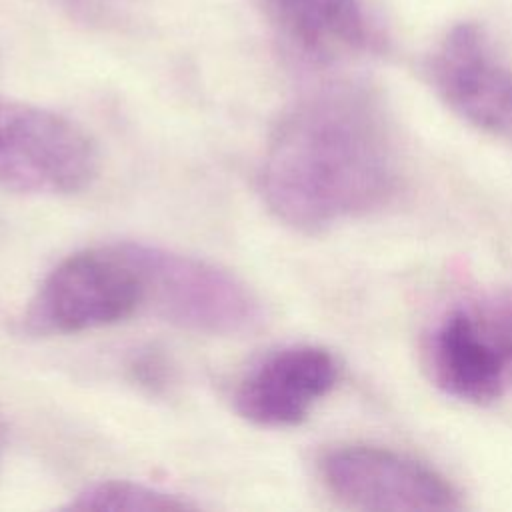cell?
<instances>
[{"mask_svg": "<svg viewBox=\"0 0 512 512\" xmlns=\"http://www.w3.org/2000/svg\"><path fill=\"white\" fill-rule=\"evenodd\" d=\"M510 362V340L466 308L446 312L428 336L432 382L460 402L482 406L498 400L508 384Z\"/></svg>", "mask_w": 512, "mask_h": 512, "instance_id": "ba28073f", "label": "cell"}, {"mask_svg": "<svg viewBox=\"0 0 512 512\" xmlns=\"http://www.w3.org/2000/svg\"><path fill=\"white\" fill-rule=\"evenodd\" d=\"M2 454H4V432H2V426H0V460H2Z\"/></svg>", "mask_w": 512, "mask_h": 512, "instance_id": "8fae6325", "label": "cell"}, {"mask_svg": "<svg viewBox=\"0 0 512 512\" xmlns=\"http://www.w3.org/2000/svg\"><path fill=\"white\" fill-rule=\"evenodd\" d=\"M94 140L70 118L0 100V186L38 196H68L98 176Z\"/></svg>", "mask_w": 512, "mask_h": 512, "instance_id": "277c9868", "label": "cell"}, {"mask_svg": "<svg viewBox=\"0 0 512 512\" xmlns=\"http://www.w3.org/2000/svg\"><path fill=\"white\" fill-rule=\"evenodd\" d=\"M318 474L328 494L354 510L370 512H448L462 500L438 470L374 444H338L318 460Z\"/></svg>", "mask_w": 512, "mask_h": 512, "instance_id": "5b68a950", "label": "cell"}, {"mask_svg": "<svg viewBox=\"0 0 512 512\" xmlns=\"http://www.w3.org/2000/svg\"><path fill=\"white\" fill-rule=\"evenodd\" d=\"M428 76L456 116L512 142V68L494 54L478 24L460 22L446 32L428 60Z\"/></svg>", "mask_w": 512, "mask_h": 512, "instance_id": "8992f818", "label": "cell"}, {"mask_svg": "<svg viewBox=\"0 0 512 512\" xmlns=\"http://www.w3.org/2000/svg\"><path fill=\"white\" fill-rule=\"evenodd\" d=\"M288 48L326 66L370 48L372 32L360 0H260Z\"/></svg>", "mask_w": 512, "mask_h": 512, "instance_id": "9c48e42d", "label": "cell"}, {"mask_svg": "<svg viewBox=\"0 0 512 512\" xmlns=\"http://www.w3.org/2000/svg\"><path fill=\"white\" fill-rule=\"evenodd\" d=\"M142 306L140 270L120 242L58 262L30 300L26 320L38 332L78 334L118 324Z\"/></svg>", "mask_w": 512, "mask_h": 512, "instance_id": "3957f363", "label": "cell"}, {"mask_svg": "<svg viewBox=\"0 0 512 512\" xmlns=\"http://www.w3.org/2000/svg\"><path fill=\"white\" fill-rule=\"evenodd\" d=\"M74 510H188L196 508L194 502L180 494L132 480H98L84 486L70 502Z\"/></svg>", "mask_w": 512, "mask_h": 512, "instance_id": "30bf717a", "label": "cell"}, {"mask_svg": "<svg viewBox=\"0 0 512 512\" xmlns=\"http://www.w3.org/2000/svg\"><path fill=\"white\" fill-rule=\"evenodd\" d=\"M76 2H84V4H92V2H98V0H76Z\"/></svg>", "mask_w": 512, "mask_h": 512, "instance_id": "7c38bea8", "label": "cell"}, {"mask_svg": "<svg viewBox=\"0 0 512 512\" xmlns=\"http://www.w3.org/2000/svg\"><path fill=\"white\" fill-rule=\"evenodd\" d=\"M338 374L340 368L330 350L316 344L284 346L244 374L236 386L234 404L242 418L258 426H296L332 392Z\"/></svg>", "mask_w": 512, "mask_h": 512, "instance_id": "52a82bcc", "label": "cell"}, {"mask_svg": "<svg viewBox=\"0 0 512 512\" xmlns=\"http://www.w3.org/2000/svg\"><path fill=\"white\" fill-rule=\"evenodd\" d=\"M400 148L378 92L356 82L318 88L274 124L260 194L282 224L316 234L382 208L398 190Z\"/></svg>", "mask_w": 512, "mask_h": 512, "instance_id": "6da1fadb", "label": "cell"}, {"mask_svg": "<svg viewBox=\"0 0 512 512\" xmlns=\"http://www.w3.org/2000/svg\"><path fill=\"white\" fill-rule=\"evenodd\" d=\"M124 244L140 270L142 308L154 316L208 336L250 334L262 324L258 296L232 272L170 248Z\"/></svg>", "mask_w": 512, "mask_h": 512, "instance_id": "7a4b0ae2", "label": "cell"}]
</instances>
